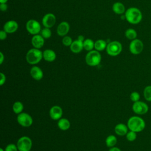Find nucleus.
Wrapping results in <instances>:
<instances>
[{"label":"nucleus","instance_id":"nucleus-21","mask_svg":"<svg viewBox=\"0 0 151 151\" xmlns=\"http://www.w3.org/2000/svg\"><path fill=\"white\" fill-rule=\"evenodd\" d=\"M113 11L117 14H122L125 11V6L121 2H116L112 6Z\"/></svg>","mask_w":151,"mask_h":151},{"label":"nucleus","instance_id":"nucleus-32","mask_svg":"<svg viewBox=\"0 0 151 151\" xmlns=\"http://www.w3.org/2000/svg\"><path fill=\"white\" fill-rule=\"evenodd\" d=\"M18 149L17 146L15 145L13 143L8 145L5 149V151H18Z\"/></svg>","mask_w":151,"mask_h":151},{"label":"nucleus","instance_id":"nucleus-15","mask_svg":"<svg viewBox=\"0 0 151 151\" xmlns=\"http://www.w3.org/2000/svg\"><path fill=\"white\" fill-rule=\"evenodd\" d=\"M70 29V25L68 22L63 21L61 22L57 28V32L60 36H65Z\"/></svg>","mask_w":151,"mask_h":151},{"label":"nucleus","instance_id":"nucleus-5","mask_svg":"<svg viewBox=\"0 0 151 151\" xmlns=\"http://www.w3.org/2000/svg\"><path fill=\"white\" fill-rule=\"evenodd\" d=\"M122 50V45L121 43L117 41H114L107 45L106 52L111 56H116L119 55Z\"/></svg>","mask_w":151,"mask_h":151},{"label":"nucleus","instance_id":"nucleus-2","mask_svg":"<svg viewBox=\"0 0 151 151\" xmlns=\"http://www.w3.org/2000/svg\"><path fill=\"white\" fill-rule=\"evenodd\" d=\"M145 122L140 117L132 116L127 121V127L130 130L136 133L143 131L145 128Z\"/></svg>","mask_w":151,"mask_h":151},{"label":"nucleus","instance_id":"nucleus-41","mask_svg":"<svg viewBox=\"0 0 151 151\" xmlns=\"http://www.w3.org/2000/svg\"><path fill=\"white\" fill-rule=\"evenodd\" d=\"M30 151H31V150H30Z\"/></svg>","mask_w":151,"mask_h":151},{"label":"nucleus","instance_id":"nucleus-33","mask_svg":"<svg viewBox=\"0 0 151 151\" xmlns=\"http://www.w3.org/2000/svg\"><path fill=\"white\" fill-rule=\"evenodd\" d=\"M0 76H1V80H0V85L2 86L5 83V80H6V77L5 76V74H4L2 73H0Z\"/></svg>","mask_w":151,"mask_h":151},{"label":"nucleus","instance_id":"nucleus-17","mask_svg":"<svg viewBox=\"0 0 151 151\" xmlns=\"http://www.w3.org/2000/svg\"><path fill=\"white\" fill-rule=\"evenodd\" d=\"M83 48V42L78 40L73 41L70 45V50L74 53H79Z\"/></svg>","mask_w":151,"mask_h":151},{"label":"nucleus","instance_id":"nucleus-28","mask_svg":"<svg viewBox=\"0 0 151 151\" xmlns=\"http://www.w3.org/2000/svg\"><path fill=\"white\" fill-rule=\"evenodd\" d=\"M41 35L45 39H48L51 36V31L49 28L45 27L41 31Z\"/></svg>","mask_w":151,"mask_h":151},{"label":"nucleus","instance_id":"nucleus-22","mask_svg":"<svg viewBox=\"0 0 151 151\" xmlns=\"http://www.w3.org/2000/svg\"><path fill=\"white\" fill-rule=\"evenodd\" d=\"M107 47L106 42L103 40H98L94 42V48L98 51L104 50Z\"/></svg>","mask_w":151,"mask_h":151},{"label":"nucleus","instance_id":"nucleus-10","mask_svg":"<svg viewBox=\"0 0 151 151\" xmlns=\"http://www.w3.org/2000/svg\"><path fill=\"white\" fill-rule=\"evenodd\" d=\"M18 123L23 127H29L32 125L33 120L32 117L26 113H21L17 116Z\"/></svg>","mask_w":151,"mask_h":151},{"label":"nucleus","instance_id":"nucleus-24","mask_svg":"<svg viewBox=\"0 0 151 151\" xmlns=\"http://www.w3.org/2000/svg\"><path fill=\"white\" fill-rule=\"evenodd\" d=\"M83 47L87 51H91L94 47V42L92 40L87 38L83 42Z\"/></svg>","mask_w":151,"mask_h":151},{"label":"nucleus","instance_id":"nucleus-11","mask_svg":"<svg viewBox=\"0 0 151 151\" xmlns=\"http://www.w3.org/2000/svg\"><path fill=\"white\" fill-rule=\"evenodd\" d=\"M56 21V18L53 14L48 13L45 14L42 19V25L46 28H51Z\"/></svg>","mask_w":151,"mask_h":151},{"label":"nucleus","instance_id":"nucleus-37","mask_svg":"<svg viewBox=\"0 0 151 151\" xmlns=\"http://www.w3.org/2000/svg\"><path fill=\"white\" fill-rule=\"evenodd\" d=\"M4 55L2 54V52H0V64H2L3 61H4Z\"/></svg>","mask_w":151,"mask_h":151},{"label":"nucleus","instance_id":"nucleus-35","mask_svg":"<svg viewBox=\"0 0 151 151\" xmlns=\"http://www.w3.org/2000/svg\"><path fill=\"white\" fill-rule=\"evenodd\" d=\"M8 8V6L6 3H2L0 5V9L2 11H5Z\"/></svg>","mask_w":151,"mask_h":151},{"label":"nucleus","instance_id":"nucleus-40","mask_svg":"<svg viewBox=\"0 0 151 151\" xmlns=\"http://www.w3.org/2000/svg\"><path fill=\"white\" fill-rule=\"evenodd\" d=\"M0 151H5V150H4L2 148H1V149H0Z\"/></svg>","mask_w":151,"mask_h":151},{"label":"nucleus","instance_id":"nucleus-27","mask_svg":"<svg viewBox=\"0 0 151 151\" xmlns=\"http://www.w3.org/2000/svg\"><path fill=\"white\" fill-rule=\"evenodd\" d=\"M143 96L146 100L151 101V86H147L144 88Z\"/></svg>","mask_w":151,"mask_h":151},{"label":"nucleus","instance_id":"nucleus-16","mask_svg":"<svg viewBox=\"0 0 151 151\" xmlns=\"http://www.w3.org/2000/svg\"><path fill=\"white\" fill-rule=\"evenodd\" d=\"M30 74L31 77L36 80H40L43 77V72L42 70L37 66H34L31 68Z\"/></svg>","mask_w":151,"mask_h":151},{"label":"nucleus","instance_id":"nucleus-12","mask_svg":"<svg viewBox=\"0 0 151 151\" xmlns=\"http://www.w3.org/2000/svg\"><path fill=\"white\" fill-rule=\"evenodd\" d=\"M63 115V110L61 107L58 106H54L50 110V117L54 120H57L61 119Z\"/></svg>","mask_w":151,"mask_h":151},{"label":"nucleus","instance_id":"nucleus-31","mask_svg":"<svg viewBox=\"0 0 151 151\" xmlns=\"http://www.w3.org/2000/svg\"><path fill=\"white\" fill-rule=\"evenodd\" d=\"M62 42L65 46H70L73 42L72 39L69 36H64L63 38Z\"/></svg>","mask_w":151,"mask_h":151},{"label":"nucleus","instance_id":"nucleus-7","mask_svg":"<svg viewBox=\"0 0 151 151\" xmlns=\"http://www.w3.org/2000/svg\"><path fill=\"white\" fill-rule=\"evenodd\" d=\"M144 48L143 42L139 39H134L131 41L129 45V50L134 55L140 54Z\"/></svg>","mask_w":151,"mask_h":151},{"label":"nucleus","instance_id":"nucleus-1","mask_svg":"<svg viewBox=\"0 0 151 151\" xmlns=\"http://www.w3.org/2000/svg\"><path fill=\"white\" fill-rule=\"evenodd\" d=\"M125 19L130 24H137L142 19V14L139 9L135 7L128 8L125 12Z\"/></svg>","mask_w":151,"mask_h":151},{"label":"nucleus","instance_id":"nucleus-25","mask_svg":"<svg viewBox=\"0 0 151 151\" xmlns=\"http://www.w3.org/2000/svg\"><path fill=\"white\" fill-rule=\"evenodd\" d=\"M24 109V105L20 101H16L12 106L13 111L16 114H20Z\"/></svg>","mask_w":151,"mask_h":151},{"label":"nucleus","instance_id":"nucleus-6","mask_svg":"<svg viewBox=\"0 0 151 151\" xmlns=\"http://www.w3.org/2000/svg\"><path fill=\"white\" fill-rule=\"evenodd\" d=\"M32 145V143L31 139L27 136L20 137L17 143L19 151H30Z\"/></svg>","mask_w":151,"mask_h":151},{"label":"nucleus","instance_id":"nucleus-9","mask_svg":"<svg viewBox=\"0 0 151 151\" xmlns=\"http://www.w3.org/2000/svg\"><path fill=\"white\" fill-rule=\"evenodd\" d=\"M27 31L32 35H37L41 32L40 24L35 19H29L26 24Z\"/></svg>","mask_w":151,"mask_h":151},{"label":"nucleus","instance_id":"nucleus-4","mask_svg":"<svg viewBox=\"0 0 151 151\" xmlns=\"http://www.w3.org/2000/svg\"><path fill=\"white\" fill-rule=\"evenodd\" d=\"M101 57L97 50L90 51L86 56V62L90 66H96L101 61Z\"/></svg>","mask_w":151,"mask_h":151},{"label":"nucleus","instance_id":"nucleus-18","mask_svg":"<svg viewBox=\"0 0 151 151\" xmlns=\"http://www.w3.org/2000/svg\"><path fill=\"white\" fill-rule=\"evenodd\" d=\"M128 127L126 124L123 123H119L115 126L114 132L117 135L123 136L126 135L128 132Z\"/></svg>","mask_w":151,"mask_h":151},{"label":"nucleus","instance_id":"nucleus-20","mask_svg":"<svg viewBox=\"0 0 151 151\" xmlns=\"http://www.w3.org/2000/svg\"><path fill=\"white\" fill-rule=\"evenodd\" d=\"M57 124L59 129L62 130H67L70 127V123L69 120L65 118H61L59 119Z\"/></svg>","mask_w":151,"mask_h":151},{"label":"nucleus","instance_id":"nucleus-30","mask_svg":"<svg viewBox=\"0 0 151 151\" xmlns=\"http://www.w3.org/2000/svg\"><path fill=\"white\" fill-rule=\"evenodd\" d=\"M130 99L133 103L137 101L140 99V94L137 91H133L130 95Z\"/></svg>","mask_w":151,"mask_h":151},{"label":"nucleus","instance_id":"nucleus-26","mask_svg":"<svg viewBox=\"0 0 151 151\" xmlns=\"http://www.w3.org/2000/svg\"><path fill=\"white\" fill-rule=\"evenodd\" d=\"M125 36L129 40H133L137 37V32L134 29L129 28L125 31Z\"/></svg>","mask_w":151,"mask_h":151},{"label":"nucleus","instance_id":"nucleus-23","mask_svg":"<svg viewBox=\"0 0 151 151\" xmlns=\"http://www.w3.org/2000/svg\"><path fill=\"white\" fill-rule=\"evenodd\" d=\"M117 143V138L114 135H109L106 139V144L107 147H114Z\"/></svg>","mask_w":151,"mask_h":151},{"label":"nucleus","instance_id":"nucleus-38","mask_svg":"<svg viewBox=\"0 0 151 151\" xmlns=\"http://www.w3.org/2000/svg\"><path fill=\"white\" fill-rule=\"evenodd\" d=\"M77 40H80V41H81L84 42V37L83 35H79V36L78 37V39H77Z\"/></svg>","mask_w":151,"mask_h":151},{"label":"nucleus","instance_id":"nucleus-34","mask_svg":"<svg viewBox=\"0 0 151 151\" xmlns=\"http://www.w3.org/2000/svg\"><path fill=\"white\" fill-rule=\"evenodd\" d=\"M6 34H7V32H5L4 30L1 31H0V39L1 40H4L6 39V36H7Z\"/></svg>","mask_w":151,"mask_h":151},{"label":"nucleus","instance_id":"nucleus-19","mask_svg":"<svg viewBox=\"0 0 151 151\" xmlns=\"http://www.w3.org/2000/svg\"><path fill=\"white\" fill-rule=\"evenodd\" d=\"M43 58L47 61L52 62L55 60L56 54L53 50L47 49L43 52Z\"/></svg>","mask_w":151,"mask_h":151},{"label":"nucleus","instance_id":"nucleus-39","mask_svg":"<svg viewBox=\"0 0 151 151\" xmlns=\"http://www.w3.org/2000/svg\"><path fill=\"white\" fill-rule=\"evenodd\" d=\"M8 0H0V3L2 4V3H6L7 2Z\"/></svg>","mask_w":151,"mask_h":151},{"label":"nucleus","instance_id":"nucleus-36","mask_svg":"<svg viewBox=\"0 0 151 151\" xmlns=\"http://www.w3.org/2000/svg\"><path fill=\"white\" fill-rule=\"evenodd\" d=\"M109 151H121V150L116 147H111Z\"/></svg>","mask_w":151,"mask_h":151},{"label":"nucleus","instance_id":"nucleus-13","mask_svg":"<svg viewBox=\"0 0 151 151\" xmlns=\"http://www.w3.org/2000/svg\"><path fill=\"white\" fill-rule=\"evenodd\" d=\"M18 28L17 22L15 21L11 20L7 21L4 25V30L7 33H13L15 32Z\"/></svg>","mask_w":151,"mask_h":151},{"label":"nucleus","instance_id":"nucleus-8","mask_svg":"<svg viewBox=\"0 0 151 151\" xmlns=\"http://www.w3.org/2000/svg\"><path fill=\"white\" fill-rule=\"evenodd\" d=\"M132 110L136 114L142 115L146 114L148 111L149 106L146 103L139 100L133 103L132 105Z\"/></svg>","mask_w":151,"mask_h":151},{"label":"nucleus","instance_id":"nucleus-29","mask_svg":"<svg viewBox=\"0 0 151 151\" xmlns=\"http://www.w3.org/2000/svg\"><path fill=\"white\" fill-rule=\"evenodd\" d=\"M126 136L127 140L129 142H133V141L135 140L137 137L136 132L132 131V130H130L129 132H128Z\"/></svg>","mask_w":151,"mask_h":151},{"label":"nucleus","instance_id":"nucleus-14","mask_svg":"<svg viewBox=\"0 0 151 151\" xmlns=\"http://www.w3.org/2000/svg\"><path fill=\"white\" fill-rule=\"evenodd\" d=\"M31 44L35 48H41L44 44V38L41 35H34L31 39Z\"/></svg>","mask_w":151,"mask_h":151},{"label":"nucleus","instance_id":"nucleus-3","mask_svg":"<svg viewBox=\"0 0 151 151\" xmlns=\"http://www.w3.org/2000/svg\"><path fill=\"white\" fill-rule=\"evenodd\" d=\"M43 57V52L38 48H31L27 53L26 60L29 64L38 63Z\"/></svg>","mask_w":151,"mask_h":151}]
</instances>
